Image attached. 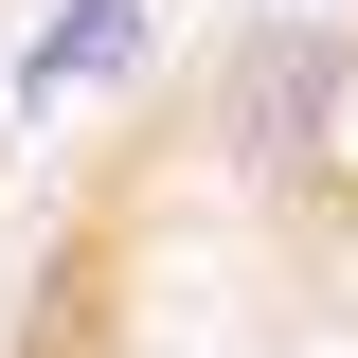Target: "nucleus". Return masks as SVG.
<instances>
[{"mask_svg": "<svg viewBox=\"0 0 358 358\" xmlns=\"http://www.w3.org/2000/svg\"><path fill=\"white\" fill-rule=\"evenodd\" d=\"M0 358H358V0L143 54L54 143Z\"/></svg>", "mask_w": 358, "mask_h": 358, "instance_id": "1", "label": "nucleus"}]
</instances>
